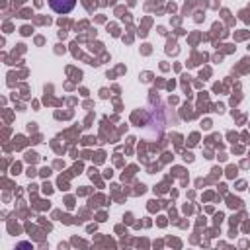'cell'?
<instances>
[{"label": "cell", "instance_id": "cell-1", "mask_svg": "<svg viewBox=\"0 0 250 250\" xmlns=\"http://www.w3.org/2000/svg\"><path fill=\"white\" fill-rule=\"evenodd\" d=\"M76 6V0H49V8L55 14H68Z\"/></svg>", "mask_w": 250, "mask_h": 250}]
</instances>
